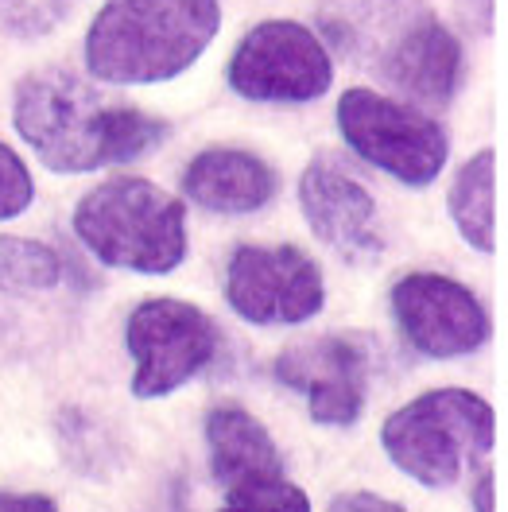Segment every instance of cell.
Instances as JSON below:
<instances>
[{"label": "cell", "instance_id": "obj_21", "mask_svg": "<svg viewBox=\"0 0 508 512\" xmlns=\"http://www.w3.org/2000/svg\"><path fill=\"white\" fill-rule=\"evenodd\" d=\"M474 512H497V478H493V470H481V474H477Z\"/></svg>", "mask_w": 508, "mask_h": 512}, {"label": "cell", "instance_id": "obj_11", "mask_svg": "<svg viewBox=\"0 0 508 512\" xmlns=\"http://www.w3.org/2000/svg\"><path fill=\"white\" fill-rule=\"evenodd\" d=\"M373 377L369 334H326L280 353L276 381L303 392L307 412L322 427H350L365 412Z\"/></svg>", "mask_w": 508, "mask_h": 512}, {"label": "cell", "instance_id": "obj_4", "mask_svg": "<svg viewBox=\"0 0 508 512\" xmlns=\"http://www.w3.org/2000/svg\"><path fill=\"white\" fill-rule=\"evenodd\" d=\"M74 237L109 268L167 276L187 260V206L152 179L121 175L74 206Z\"/></svg>", "mask_w": 508, "mask_h": 512}, {"label": "cell", "instance_id": "obj_17", "mask_svg": "<svg viewBox=\"0 0 508 512\" xmlns=\"http://www.w3.org/2000/svg\"><path fill=\"white\" fill-rule=\"evenodd\" d=\"M218 512H315L307 489H299L287 474L260 478L249 485H237L225 493V505Z\"/></svg>", "mask_w": 508, "mask_h": 512}, {"label": "cell", "instance_id": "obj_16", "mask_svg": "<svg viewBox=\"0 0 508 512\" xmlns=\"http://www.w3.org/2000/svg\"><path fill=\"white\" fill-rule=\"evenodd\" d=\"M70 280L59 249L35 237H0V307L55 299Z\"/></svg>", "mask_w": 508, "mask_h": 512}, {"label": "cell", "instance_id": "obj_5", "mask_svg": "<svg viewBox=\"0 0 508 512\" xmlns=\"http://www.w3.org/2000/svg\"><path fill=\"white\" fill-rule=\"evenodd\" d=\"M493 439L497 416L470 388H431L396 408L381 427L388 462L427 489H446L466 470H481Z\"/></svg>", "mask_w": 508, "mask_h": 512}, {"label": "cell", "instance_id": "obj_15", "mask_svg": "<svg viewBox=\"0 0 508 512\" xmlns=\"http://www.w3.org/2000/svg\"><path fill=\"white\" fill-rule=\"evenodd\" d=\"M450 218L481 256L497 253V152H474L450 183Z\"/></svg>", "mask_w": 508, "mask_h": 512}, {"label": "cell", "instance_id": "obj_13", "mask_svg": "<svg viewBox=\"0 0 508 512\" xmlns=\"http://www.w3.org/2000/svg\"><path fill=\"white\" fill-rule=\"evenodd\" d=\"M183 191L210 214H256L276 198L280 179L256 152L206 148L187 163Z\"/></svg>", "mask_w": 508, "mask_h": 512}, {"label": "cell", "instance_id": "obj_7", "mask_svg": "<svg viewBox=\"0 0 508 512\" xmlns=\"http://www.w3.org/2000/svg\"><path fill=\"white\" fill-rule=\"evenodd\" d=\"M125 346L132 357V396L159 400L191 384L218 357L222 334L214 319L187 299L156 295L132 307L125 322Z\"/></svg>", "mask_w": 508, "mask_h": 512}, {"label": "cell", "instance_id": "obj_9", "mask_svg": "<svg viewBox=\"0 0 508 512\" xmlns=\"http://www.w3.org/2000/svg\"><path fill=\"white\" fill-rule=\"evenodd\" d=\"M225 303L249 326H299L326 303L315 256L299 245H237L225 268Z\"/></svg>", "mask_w": 508, "mask_h": 512}, {"label": "cell", "instance_id": "obj_19", "mask_svg": "<svg viewBox=\"0 0 508 512\" xmlns=\"http://www.w3.org/2000/svg\"><path fill=\"white\" fill-rule=\"evenodd\" d=\"M326 512H412V509H404L400 501H388V497L373 493V489H350V493H338Z\"/></svg>", "mask_w": 508, "mask_h": 512}, {"label": "cell", "instance_id": "obj_3", "mask_svg": "<svg viewBox=\"0 0 508 512\" xmlns=\"http://www.w3.org/2000/svg\"><path fill=\"white\" fill-rule=\"evenodd\" d=\"M222 28L218 0H105L86 32V66L109 86L183 74Z\"/></svg>", "mask_w": 508, "mask_h": 512}, {"label": "cell", "instance_id": "obj_18", "mask_svg": "<svg viewBox=\"0 0 508 512\" xmlns=\"http://www.w3.org/2000/svg\"><path fill=\"white\" fill-rule=\"evenodd\" d=\"M32 202H35V179L32 171H28V163L0 140V222L20 218Z\"/></svg>", "mask_w": 508, "mask_h": 512}, {"label": "cell", "instance_id": "obj_8", "mask_svg": "<svg viewBox=\"0 0 508 512\" xmlns=\"http://www.w3.org/2000/svg\"><path fill=\"white\" fill-rule=\"evenodd\" d=\"M225 78L245 101L303 105L334 86V59L311 28L264 20L237 43Z\"/></svg>", "mask_w": 508, "mask_h": 512}, {"label": "cell", "instance_id": "obj_2", "mask_svg": "<svg viewBox=\"0 0 508 512\" xmlns=\"http://www.w3.org/2000/svg\"><path fill=\"white\" fill-rule=\"evenodd\" d=\"M326 39L415 105H450L462 82V43L423 0H326Z\"/></svg>", "mask_w": 508, "mask_h": 512}, {"label": "cell", "instance_id": "obj_10", "mask_svg": "<svg viewBox=\"0 0 508 512\" xmlns=\"http://www.w3.org/2000/svg\"><path fill=\"white\" fill-rule=\"evenodd\" d=\"M392 315L400 334L408 338L427 357H470L477 353L489 334L493 322L485 303L477 299L466 284L443 272H408L392 284Z\"/></svg>", "mask_w": 508, "mask_h": 512}, {"label": "cell", "instance_id": "obj_12", "mask_svg": "<svg viewBox=\"0 0 508 512\" xmlns=\"http://www.w3.org/2000/svg\"><path fill=\"white\" fill-rule=\"evenodd\" d=\"M299 206L318 241L350 264H373L384 253L377 202L342 163L315 160L299 179Z\"/></svg>", "mask_w": 508, "mask_h": 512}, {"label": "cell", "instance_id": "obj_14", "mask_svg": "<svg viewBox=\"0 0 508 512\" xmlns=\"http://www.w3.org/2000/svg\"><path fill=\"white\" fill-rule=\"evenodd\" d=\"M206 450H210V478L225 493L249 481L284 474V454L268 435V427L237 404H222L206 416Z\"/></svg>", "mask_w": 508, "mask_h": 512}, {"label": "cell", "instance_id": "obj_6", "mask_svg": "<svg viewBox=\"0 0 508 512\" xmlns=\"http://www.w3.org/2000/svg\"><path fill=\"white\" fill-rule=\"evenodd\" d=\"M338 128L357 160L404 187H431L450 160V136L435 117L365 86L338 97Z\"/></svg>", "mask_w": 508, "mask_h": 512}, {"label": "cell", "instance_id": "obj_1", "mask_svg": "<svg viewBox=\"0 0 508 512\" xmlns=\"http://www.w3.org/2000/svg\"><path fill=\"white\" fill-rule=\"evenodd\" d=\"M20 140L59 175H86L140 160L167 140V121L117 105L70 70H35L12 97Z\"/></svg>", "mask_w": 508, "mask_h": 512}, {"label": "cell", "instance_id": "obj_20", "mask_svg": "<svg viewBox=\"0 0 508 512\" xmlns=\"http://www.w3.org/2000/svg\"><path fill=\"white\" fill-rule=\"evenodd\" d=\"M0 512H59V505H55V497H47V493L0 489Z\"/></svg>", "mask_w": 508, "mask_h": 512}]
</instances>
